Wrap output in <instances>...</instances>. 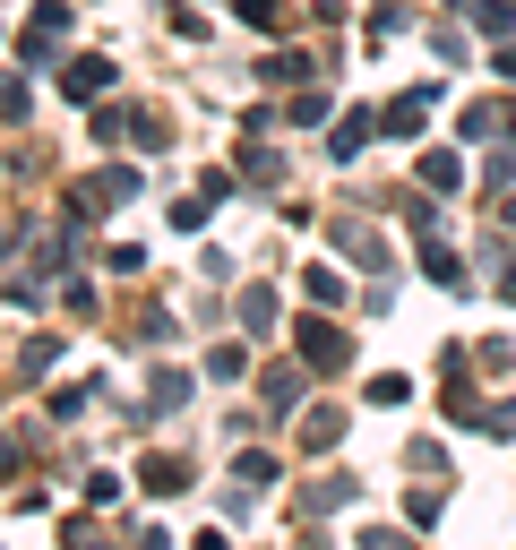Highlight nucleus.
I'll use <instances>...</instances> for the list:
<instances>
[{
	"label": "nucleus",
	"mask_w": 516,
	"mask_h": 550,
	"mask_svg": "<svg viewBox=\"0 0 516 550\" xmlns=\"http://www.w3.org/2000/svg\"><path fill=\"white\" fill-rule=\"evenodd\" d=\"M147 490H190V473L172 465V456H155V465H147Z\"/></svg>",
	"instance_id": "obj_6"
},
{
	"label": "nucleus",
	"mask_w": 516,
	"mask_h": 550,
	"mask_svg": "<svg viewBox=\"0 0 516 550\" xmlns=\"http://www.w3.org/2000/svg\"><path fill=\"white\" fill-rule=\"evenodd\" d=\"M129 190H138V172H129V164H112V172H104V181H95L86 198H104V207H112V198H129Z\"/></svg>",
	"instance_id": "obj_3"
},
{
	"label": "nucleus",
	"mask_w": 516,
	"mask_h": 550,
	"mask_svg": "<svg viewBox=\"0 0 516 550\" xmlns=\"http://www.w3.org/2000/svg\"><path fill=\"white\" fill-rule=\"evenodd\" d=\"M370 129H379V121H370V112H353V121L336 129V155H362V138H370Z\"/></svg>",
	"instance_id": "obj_5"
},
{
	"label": "nucleus",
	"mask_w": 516,
	"mask_h": 550,
	"mask_svg": "<svg viewBox=\"0 0 516 550\" xmlns=\"http://www.w3.org/2000/svg\"><path fill=\"white\" fill-rule=\"evenodd\" d=\"M95 86H112V61H78L69 69V95H95Z\"/></svg>",
	"instance_id": "obj_4"
},
{
	"label": "nucleus",
	"mask_w": 516,
	"mask_h": 550,
	"mask_svg": "<svg viewBox=\"0 0 516 550\" xmlns=\"http://www.w3.org/2000/svg\"><path fill=\"white\" fill-rule=\"evenodd\" d=\"M301 353L319 361V370H336V361H344V336H336V327H301Z\"/></svg>",
	"instance_id": "obj_1"
},
{
	"label": "nucleus",
	"mask_w": 516,
	"mask_h": 550,
	"mask_svg": "<svg viewBox=\"0 0 516 550\" xmlns=\"http://www.w3.org/2000/svg\"><path fill=\"white\" fill-rule=\"evenodd\" d=\"M422 181H430V190H456V181H465V164H456V155H422Z\"/></svg>",
	"instance_id": "obj_2"
}]
</instances>
